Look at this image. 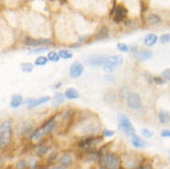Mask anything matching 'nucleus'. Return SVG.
<instances>
[{
    "instance_id": "obj_1",
    "label": "nucleus",
    "mask_w": 170,
    "mask_h": 169,
    "mask_svg": "<svg viewBox=\"0 0 170 169\" xmlns=\"http://www.w3.org/2000/svg\"><path fill=\"white\" fill-rule=\"evenodd\" d=\"M12 125L9 120L0 124V149L6 148L12 140Z\"/></svg>"
},
{
    "instance_id": "obj_2",
    "label": "nucleus",
    "mask_w": 170,
    "mask_h": 169,
    "mask_svg": "<svg viewBox=\"0 0 170 169\" xmlns=\"http://www.w3.org/2000/svg\"><path fill=\"white\" fill-rule=\"evenodd\" d=\"M55 126H56V123H55V117H52L50 119H48L39 129L34 130L32 135L31 136V138L33 141H39L43 138V135L52 132L54 130V129L55 128Z\"/></svg>"
},
{
    "instance_id": "obj_3",
    "label": "nucleus",
    "mask_w": 170,
    "mask_h": 169,
    "mask_svg": "<svg viewBox=\"0 0 170 169\" xmlns=\"http://www.w3.org/2000/svg\"><path fill=\"white\" fill-rule=\"evenodd\" d=\"M124 61L123 56L120 54L117 55H110L104 58L103 63V68L106 71H114L118 67H119Z\"/></svg>"
},
{
    "instance_id": "obj_4",
    "label": "nucleus",
    "mask_w": 170,
    "mask_h": 169,
    "mask_svg": "<svg viewBox=\"0 0 170 169\" xmlns=\"http://www.w3.org/2000/svg\"><path fill=\"white\" fill-rule=\"evenodd\" d=\"M100 160L101 163L104 164L108 169H119L121 166L120 158L115 153H105Z\"/></svg>"
},
{
    "instance_id": "obj_5",
    "label": "nucleus",
    "mask_w": 170,
    "mask_h": 169,
    "mask_svg": "<svg viewBox=\"0 0 170 169\" xmlns=\"http://www.w3.org/2000/svg\"><path fill=\"white\" fill-rule=\"evenodd\" d=\"M119 128L120 130H122L123 132H125L128 136H131L135 133V129L132 125V123L130 122V118L123 115V114H120L119 115Z\"/></svg>"
},
{
    "instance_id": "obj_6",
    "label": "nucleus",
    "mask_w": 170,
    "mask_h": 169,
    "mask_svg": "<svg viewBox=\"0 0 170 169\" xmlns=\"http://www.w3.org/2000/svg\"><path fill=\"white\" fill-rule=\"evenodd\" d=\"M127 104L130 108L133 110H138L142 107V102L141 96L136 92H129L127 97Z\"/></svg>"
},
{
    "instance_id": "obj_7",
    "label": "nucleus",
    "mask_w": 170,
    "mask_h": 169,
    "mask_svg": "<svg viewBox=\"0 0 170 169\" xmlns=\"http://www.w3.org/2000/svg\"><path fill=\"white\" fill-rule=\"evenodd\" d=\"M103 137H94V136H90V137H87L83 140H81L78 146L80 148H90V147H93L98 143H100L102 141H103Z\"/></svg>"
},
{
    "instance_id": "obj_8",
    "label": "nucleus",
    "mask_w": 170,
    "mask_h": 169,
    "mask_svg": "<svg viewBox=\"0 0 170 169\" xmlns=\"http://www.w3.org/2000/svg\"><path fill=\"white\" fill-rule=\"evenodd\" d=\"M83 71H84L83 65L81 62L76 61L70 68V76L72 79H77V78L81 76Z\"/></svg>"
},
{
    "instance_id": "obj_9",
    "label": "nucleus",
    "mask_w": 170,
    "mask_h": 169,
    "mask_svg": "<svg viewBox=\"0 0 170 169\" xmlns=\"http://www.w3.org/2000/svg\"><path fill=\"white\" fill-rule=\"evenodd\" d=\"M104 55H99V54H93L90 55L88 58H86L85 62L86 65L88 66H95V67H99V66H103V63L104 61Z\"/></svg>"
},
{
    "instance_id": "obj_10",
    "label": "nucleus",
    "mask_w": 170,
    "mask_h": 169,
    "mask_svg": "<svg viewBox=\"0 0 170 169\" xmlns=\"http://www.w3.org/2000/svg\"><path fill=\"white\" fill-rule=\"evenodd\" d=\"M127 9L122 6V5H119L118 7H116V9H115V17H114V21L116 23H120L122 22L126 16H127Z\"/></svg>"
},
{
    "instance_id": "obj_11",
    "label": "nucleus",
    "mask_w": 170,
    "mask_h": 169,
    "mask_svg": "<svg viewBox=\"0 0 170 169\" xmlns=\"http://www.w3.org/2000/svg\"><path fill=\"white\" fill-rule=\"evenodd\" d=\"M24 43L28 46H39L41 44H52L49 39H33L32 37H26Z\"/></svg>"
},
{
    "instance_id": "obj_12",
    "label": "nucleus",
    "mask_w": 170,
    "mask_h": 169,
    "mask_svg": "<svg viewBox=\"0 0 170 169\" xmlns=\"http://www.w3.org/2000/svg\"><path fill=\"white\" fill-rule=\"evenodd\" d=\"M134 58L135 59H137L138 61H145L148 60L150 58H152L153 56V52L150 50H140V51H136L134 52Z\"/></svg>"
},
{
    "instance_id": "obj_13",
    "label": "nucleus",
    "mask_w": 170,
    "mask_h": 169,
    "mask_svg": "<svg viewBox=\"0 0 170 169\" xmlns=\"http://www.w3.org/2000/svg\"><path fill=\"white\" fill-rule=\"evenodd\" d=\"M72 161H73V158H72L71 154H70V153H68V152L62 154L61 157H60L59 160V163H60L61 166H63V167H69V166L72 163Z\"/></svg>"
},
{
    "instance_id": "obj_14",
    "label": "nucleus",
    "mask_w": 170,
    "mask_h": 169,
    "mask_svg": "<svg viewBox=\"0 0 170 169\" xmlns=\"http://www.w3.org/2000/svg\"><path fill=\"white\" fill-rule=\"evenodd\" d=\"M130 141H131L132 145L135 148H143V147L146 146V142L142 138L137 136L136 134H133V135L130 136Z\"/></svg>"
},
{
    "instance_id": "obj_15",
    "label": "nucleus",
    "mask_w": 170,
    "mask_h": 169,
    "mask_svg": "<svg viewBox=\"0 0 170 169\" xmlns=\"http://www.w3.org/2000/svg\"><path fill=\"white\" fill-rule=\"evenodd\" d=\"M108 36H109V29L106 26H103L96 33L95 40H104L108 38Z\"/></svg>"
},
{
    "instance_id": "obj_16",
    "label": "nucleus",
    "mask_w": 170,
    "mask_h": 169,
    "mask_svg": "<svg viewBox=\"0 0 170 169\" xmlns=\"http://www.w3.org/2000/svg\"><path fill=\"white\" fill-rule=\"evenodd\" d=\"M158 40V37L157 35L153 34V33H150V34H147L144 38V43L146 46H153V44L156 43Z\"/></svg>"
},
{
    "instance_id": "obj_17",
    "label": "nucleus",
    "mask_w": 170,
    "mask_h": 169,
    "mask_svg": "<svg viewBox=\"0 0 170 169\" xmlns=\"http://www.w3.org/2000/svg\"><path fill=\"white\" fill-rule=\"evenodd\" d=\"M159 121L162 124H166L170 122V112L167 111H160L158 114Z\"/></svg>"
},
{
    "instance_id": "obj_18",
    "label": "nucleus",
    "mask_w": 170,
    "mask_h": 169,
    "mask_svg": "<svg viewBox=\"0 0 170 169\" xmlns=\"http://www.w3.org/2000/svg\"><path fill=\"white\" fill-rule=\"evenodd\" d=\"M23 103V98L21 95L20 94H15L11 97V101H10V106L13 108L19 107L21 103Z\"/></svg>"
},
{
    "instance_id": "obj_19",
    "label": "nucleus",
    "mask_w": 170,
    "mask_h": 169,
    "mask_svg": "<svg viewBox=\"0 0 170 169\" xmlns=\"http://www.w3.org/2000/svg\"><path fill=\"white\" fill-rule=\"evenodd\" d=\"M65 96L68 98V99H71V100H73V99H77V98H79V92H78V91L75 89V88H69V89H67L66 90V92H65Z\"/></svg>"
},
{
    "instance_id": "obj_20",
    "label": "nucleus",
    "mask_w": 170,
    "mask_h": 169,
    "mask_svg": "<svg viewBox=\"0 0 170 169\" xmlns=\"http://www.w3.org/2000/svg\"><path fill=\"white\" fill-rule=\"evenodd\" d=\"M160 21H161V18H160V16H158L156 14H150L146 18V22L149 25H155V24H158Z\"/></svg>"
},
{
    "instance_id": "obj_21",
    "label": "nucleus",
    "mask_w": 170,
    "mask_h": 169,
    "mask_svg": "<svg viewBox=\"0 0 170 169\" xmlns=\"http://www.w3.org/2000/svg\"><path fill=\"white\" fill-rule=\"evenodd\" d=\"M50 99H51V98H50L49 96H43V97H41V98H39V99H35V101L33 102V103L31 104V105L29 106V108L36 107V106H38V105H40V104H42V103H44L48 102Z\"/></svg>"
},
{
    "instance_id": "obj_22",
    "label": "nucleus",
    "mask_w": 170,
    "mask_h": 169,
    "mask_svg": "<svg viewBox=\"0 0 170 169\" xmlns=\"http://www.w3.org/2000/svg\"><path fill=\"white\" fill-rule=\"evenodd\" d=\"M63 102H64V95H63V93L58 92L55 94V99H54V101L52 103V105L53 106H55V105L56 106L59 104H61Z\"/></svg>"
},
{
    "instance_id": "obj_23",
    "label": "nucleus",
    "mask_w": 170,
    "mask_h": 169,
    "mask_svg": "<svg viewBox=\"0 0 170 169\" xmlns=\"http://www.w3.org/2000/svg\"><path fill=\"white\" fill-rule=\"evenodd\" d=\"M47 59L52 62H59L60 58L58 53H55V51H50L48 52V54H47Z\"/></svg>"
},
{
    "instance_id": "obj_24",
    "label": "nucleus",
    "mask_w": 170,
    "mask_h": 169,
    "mask_svg": "<svg viewBox=\"0 0 170 169\" xmlns=\"http://www.w3.org/2000/svg\"><path fill=\"white\" fill-rule=\"evenodd\" d=\"M50 149H51V146H49V145H42L36 150V154L40 157L43 156Z\"/></svg>"
},
{
    "instance_id": "obj_25",
    "label": "nucleus",
    "mask_w": 170,
    "mask_h": 169,
    "mask_svg": "<svg viewBox=\"0 0 170 169\" xmlns=\"http://www.w3.org/2000/svg\"><path fill=\"white\" fill-rule=\"evenodd\" d=\"M59 58H61L63 59H70V58H72L71 53H70L67 50H60L59 52Z\"/></svg>"
},
{
    "instance_id": "obj_26",
    "label": "nucleus",
    "mask_w": 170,
    "mask_h": 169,
    "mask_svg": "<svg viewBox=\"0 0 170 169\" xmlns=\"http://www.w3.org/2000/svg\"><path fill=\"white\" fill-rule=\"evenodd\" d=\"M47 62H48L47 58H44V56L41 55V56H38V58L35 59L34 64H35L36 66H43V65H45Z\"/></svg>"
},
{
    "instance_id": "obj_27",
    "label": "nucleus",
    "mask_w": 170,
    "mask_h": 169,
    "mask_svg": "<svg viewBox=\"0 0 170 169\" xmlns=\"http://www.w3.org/2000/svg\"><path fill=\"white\" fill-rule=\"evenodd\" d=\"M21 68L24 72H32L33 69V65L32 63H22L21 65Z\"/></svg>"
},
{
    "instance_id": "obj_28",
    "label": "nucleus",
    "mask_w": 170,
    "mask_h": 169,
    "mask_svg": "<svg viewBox=\"0 0 170 169\" xmlns=\"http://www.w3.org/2000/svg\"><path fill=\"white\" fill-rule=\"evenodd\" d=\"M21 134H22V135H26V134H28L31 130H32V125L31 124H29V123H25L22 127H21Z\"/></svg>"
},
{
    "instance_id": "obj_29",
    "label": "nucleus",
    "mask_w": 170,
    "mask_h": 169,
    "mask_svg": "<svg viewBox=\"0 0 170 169\" xmlns=\"http://www.w3.org/2000/svg\"><path fill=\"white\" fill-rule=\"evenodd\" d=\"M28 165H27V163L25 160H20L19 162H17L16 165H15V168L16 169H27Z\"/></svg>"
},
{
    "instance_id": "obj_30",
    "label": "nucleus",
    "mask_w": 170,
    "mask_h": 169,
    "mask_svg": "<svg viewBox=\"0 0 170 169\" xmlns=\"http://www.w3.org/2000/svg\"><path fill=\"white\" fill-rule=\"evenodd\" d=\"M141 133H142V135L144 138H146V139H150V138H152V137L153 136V133L152 131H150L148 129H142V130H141Z\"/></svg>"
},
{
    "instance_id": "obj_31",
    "label": "nucleus",
    "mask_w": 170,
    "mask_h": 169,
    "mask_svg": "<svg viewBox=\"0 0 170 169\" xmlns=\"http://www.w3.org/2000/svg\"><path fill=\"white\" fill-rule=\"evenodd\" d=\"M117 47H118V49L119 50V51H121V52H128L129 50H130V47L126 44V43H119L118 44H117Z\"/></svg>"
},
{
    "instance_id": "obj_32",
    "label": "nucleus",
    "mask_w": 170,
    "mask_h": 169,
    "mask_svg": "<svg viewBox=\"0 0 170 169\" xmlns=\"http://www.w3.org/2000/svg\"><path fill=\"white\" fill-rule=\"evenodd\" d=\"M48 50V47H38L36 49H32V50H30V54H36V53H43V52H45Z\"/></svg>"
},
{
    "instance_id": "obj_33",
    "label": "nucleus",
    "mask_w": 170,
    "mask_h": 169,
    "mask_svg": "<svg viewBox=\"0 0 170 169\" xmlns=\"http://www.w3.org/2000/svg\"><path fill=\"white\" fill-rule=\"evenodd\" d=\"M160 41H161L162 43H167L170 41V34H168V33L163 34V35L160 37Z\"/></svg>"
},
{
    "instance_id": "obj_34",
    "label": "nucleus",
    "mask_w": 170,
    "mask_h": 169,
    "mask_svg": "<svg viewBox=\"0 0 170 169\" xmlns=\"http://www.w3.org/2000/svg\"><path fill=\"white\" fill-rule=\"evenodd\" d=\"M56 156H58V153L56 152H52L51 154H50V156L48 157V159H47V162L49 163H54L55 161V159H56Z\"/></svg>"
},
{
    "instance_id": "obj_35",
    "label": "nucleus",
    "mask_w": 170,
    "mask_h": 169,
    "mask_svg": "<svg viewBox=\"0 0 170 169\" xmlns=\"http://www.w3.org/2000/svg\"><path fill=\"white\" fill-rule=\"evenodd\" d=\"M162 76H163L165 80L170 81V69H167L164 70V71L162 72Z\"/></svg>"
},
{
    "instance_id": "obj_36",
    "label": "nucleus",
    "mask_w": 170,
    "mask_h": 169,
    "mask_svg": "<svg viewBox=\"0 0 170 169\" xmlns=\"http://www.w3.org/2000/svg\"><path fill=\"white\" fill-rule=\"evenodd\" d=\"M147 9H148V2H143V1H142V2H141V10H142V15L143 14V12L147 11Z\"/></svg>"
},
{
    "instance_id": "obj_37",
    "label": "nucleus",
    "mask_w": 170,
    "mask_h": 169,
    "mask_svg": "<svg viewBox=\"0 0 170 169\" xmlns=\"http://www.w3.org/2000/svg\"><path fill=\"white\" fill-rule=\"evenodd\" d=\"M144 77H145V79L147 80V81L149 82V83H153V77L150 74V73H148V72H145L144 74Z\"/></svg>"
},
{
    "instance_id": "obj_38",
    "label": "nucleus",
    "mask_w": 170,
    "mask_h": 169,
    "mask_svg": "<svg viewBox=\"0 0 170 169\" xmlns=\"http://www.w3.org/2000/svg\"><path fill=\"white\" fill-rule=\"evenodd\" d=\"M115 134V132L113 130H104V137H112L113 135Z\"/></svg>"
},
{
    "instance_id": "obj_39",
    "label": "nucleus",
    "mask_w": 170,
    "mask_h": 169,
    "mask_svg": "<svg viewBox=\"0 0 170 169\" xmlns=\"http://www.w3.org/2000/svg\"><path fill=\"white\" fill-rule=\"evenodd\" d=\"M153 82L156 83V84L161 85V84H164V81L161 77H153Z\"/></svg>"
},
{
    "instance_id": "obj_40",
    "label": "nucleus",
    "mask_w": 170,
    "mask_h": 169,
    "mask_svg": "<svg viewBox=\"0 0 170 169\" xmlns=\"http://www.w3.org/2000/svg\"><path fill=\"white\" fill-rule=\"evenodd\" d=\"M139 169H153V166L151 163H145V164H142Z\"/></svg>"
},
{
    "instance_id": "obj_41",
    "label": "nucleus",
    "mask_w": 170,
    "mask_h": 169,
    "mask_svg": "<svg viewBox=\"0 0 170 169\" xmlns=\"http://www.w3.org/2000/svg\"><path fill=\"white\" fill-rule=\"evenodd\" d=\"M104 80H105V81H107L112 82V81H115V78L113 77V76H111V75H106V76L104 77Z\"/></svg>"
},
{
    "instance_id": "obj_42",
    "label": "nucleus",
    "mask_w": 170,
    "mask_h": 169,
    "mask_svg": "<svg viewBox=\"0 0 170 169\" xmlns=\"http://www.w3.org/2000/svg\"><path fill=\"white\" fill-rule=\"evenodd\" d=\"M99 169H108L104 164H103V163H101L100 165H99Z\"/></svg>"
},
{
    "instance_id": "obj_43",
    "label": "nucleus",
    "mask_w": 170,
    "mask_h": 169,
    "mask_svg": "<svg viewBox=\"0 0 170 169\" xmlns=\"http://www.w3.org/2000/svg\"><path fill=\"white\" fill-rule=\"evenodd\" d=\"M51 169H65V167H63V166H54Z\"/></svg>"
},
{
    "instance_id": "obj_44",
    "label": "nucleus",
    "mask_w": 170,
    "mask_h": 169,
    "mask_svg": "<svg viewBox=\"0 0 170 169\" xmlns=\"http://www.w3.org/2000/svg\"><path fill=\"white\" fill-rule=\"evenodd\" d=\"M61 84H62V83H61V82H59V83H58V84H56V85H55V89H58V88H59V87H60V86H61Z\"/></svg>"
},
{
    "instance_id": "obj_45",
    "label": "nucleus",
    "mask_w": 170,
    "mask_h": 169,
    "mask_svg": "<svg viewBox=\"0 0 170 169\" xmlns=\"http://www.w3.org/2000/svg\"><path fill=\"white\" fill-rule=\"evenodd\" d=\"M2 164H3V161H2V157H0V167L2 166Z\"/></svg>"
},
{
    "instance_id": "obj_46",
    "label": "nucleus",
    "mask_w": 170,
    "mask_h": 169,
    "mask_svg": "<svg viewBox=\"0 0 170 169\" xmlns=\"http://www.w3.org/2000/svg\"><path fill=\"white\" fill-rule=\"evenodd\" d=\"M39 169H48L46 166H40V168Z\"/></svg>"
},
{
    "instance_id": "obj_47",
    "label": "nucleus",
    "mask_w": 170,
    "mask_h": 169,
    "mask_svg": "<svg viewBox=\"0 0 170 169\" xmlns=\"http://www.w3.org/2000/svg\"><path fill=\"white\" fill-rule=\"evenodd\" d=\"M167 137H170V130L168 131V135H167Z\"/></svg>"
}]
</instances>
